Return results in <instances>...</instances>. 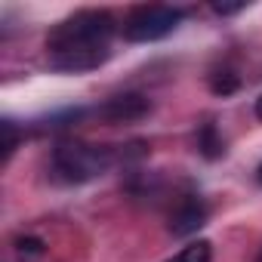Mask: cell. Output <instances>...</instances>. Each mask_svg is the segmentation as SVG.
Returning <instances> with one entry per match:
<instances>
[{
  "label": "cell",
  "instance_id": "obj_5",
  "mask_svg": "<svg viewBox=\"0 0 262 262\" xmlns=\"http://www.w3.org/2000/svg\"><path fill=\"white\" fill-rule=\"evenodd\" d=\"M148 99L145 96H136V93H126V96H114V99H108L102 108H99V114L105 117V120H111V123H123V120H139L142 114H148Z\"/></svg>",
  "mask_w": 262,
  "mask_h": 262
},
{
  "label": "cell",
  "instance_id": "obj_4",
  "mask_svg": "<svg viewBox=\"0 0 262 262\" xmlns=\"http://www.w3.org/2000/svg\"><path fill=\"white\" fill-rule=\"evenodd\" d=\"M204 222H207V204L201 198H185L176 207V213L170 216V231H173V237H188Z\"/></svg>",
  "mask_w": 262,
  "mask_h": 262
},
{
  "label": "cell",
  "instance_id": "obj_12",
  "mask_svg": "<svg viewBox=\"0 0 262 262\" xmlns=\"http://www.w3.org/2000/svg\"><path fill=\"white\" fill-rule=\"evenodd\" d=\"M256 117H259V120H262V96H259V99H256Z\"/></svg>",
  "mask_w": 262,
  "mask_h": 262
},
{
  "label": "cell",
  "instance_id": "obj_14",
  "mask_svg": "<svg viewBox=\"0 0 262 262\" xmlns=\"http://www.w3.org/2000/svg\"><path fill=\"white\" fill-rule=\"evenodd\" d=\"M256 262H262V250H259V259H256Z\"/></svg>",
  "mask_w": 262,
  "mask_h": 262
},
{
  "label": "cell",
  "instance_id": "obj_3",
  "mask_svg": "<svg viewBox=\"0 0 262 262\" xmlns=\"http://www.w3.org/2000/svg\"><path fill=\"white\" fill-rule=\"evenodd\" d=\"M182 19H185V10H179V7H158V4L136 7L123 19V37L129 43H155V40H164L167 34H173Z\"/></svg>",
  "mask_w": 262,
  "mask_h": 262
},
{
  "label": "cell",
  "instance_id": "obj_6",
  "mask_svg": "<svg viewBox=\"0 0 262 262\" xmlns=\"http://www.w3.org/2000/svg\"><path fill=\"white\" fill-rule=\"evenodd\" d=\"M198 148H201V155L210 158V161H216V158L225 155V142H222V136H219L216 123H204V126H201V133H198Z\"/></svg>",
  "mask_w": 262,
  "mask_h": 262
},
{
  "label": "cell",
  "instance_id": "obj_7",
  "mask_svg": "<svg viewBox=\"0 0 262 262\" xmlns=\"http://www.w3.org/2000/svg\"><path fill=\"white\" fill-rule=\"evenodd\" d=\"M167 262H213V247H210V241H194V244L182 247L176 256H170Z\"/></svg>",
  "mask_w": 262,
  "mask_h": 262
},
{
  "label": "cell",
  "instance_id": "obj_9",
  "mask_svg": "<svg viewBox=\"0 0 262 262\" xmlns=\"http://www.w3.org/2000/svg\"><path fill=\"white\" fill-rule=\"evenodd\" d=\"M0 126H4V161H10V155H13L16 145H19V133H16V123H13L10 117L0 123Z\"/></svg>",
  "mask_w": 262,
  "mask_h": 262
},
{
  "label": "cell",
  "instance_id": "obj_10",
  "mask_svg": "<svg viewBox=\"0 0 262 262\" xmlns=\"http://www.w3.org/2000/svg\"><path fill=\"white\" fill-rule=\"evenodd\" d=\"M19 253L40 256V253H43V241H37V237H19Z\"/></svg>",
  "mask_w": 262,
  "mask_h": 262
},
{
  "label": "cell",
  "instance_id": "obj_11",
  "mask_svg": "<svg viewBox=\"0 0 262 262\" xmlns=\"http://www.w3.org/2000/svg\"><path fill=\"white\" fill-rule=\"evenodd\" d=\"M213 10H216L219 16H231V13H241V10H247V4H234V7H225V4H213Z\"/></svg>",
  "mask_w": 262,
  "mask_h": 262
},
{
  "label": "cell",
  "instance_id": "obj_8",
  "mask_svg": "<svg viewBox=\"0 0 262 262\" xmlns=\"http://www.w3.org/2000/svg\"><path fill=\"white\" fill-rule=\"evenodd\" d=\"M210 86H213V93L228 96V93H234V90H237V77H234L231 71H216V74H213V80H210Z\"/></svg>",
  "mask_w": 262,
  "mask_h": 262
},
{
  "label": "cell",
  "instance_id": "obj_2",
  "mask_svg": "<svg viewBox=\"0 0 262 262\" xmlns=\"http://www.w3.org/2000/svg\"><path fill=\"white\" fill-rule=\"evenodd\" d=\"M111 167V151L105 145H86V142H62L53 151V176L68 185L90 182Z\"/></svg>",
  "mask_w": 262,
  "mask_h": 262
},
{
  "label": "cell",
  "instance_id": "obj_13",
  "mask_svg": "<svg viewBox=\"0 0 262 262\" xmlns=\"http://www.w3.org/2000/svg\"><path fill=\"white\" fill-rule=\"evenodd\" d=\"M259 182H262V167H259Z\"/></svg>",
  "mask_w": 262,
  "mask_h": 262
},
{
  "label": "cell",
  "instance_id": "obj_1",
  "mask_svg": "<svg viewBox=\"0 0 262 262\" xmlns=\"http://www.w3.org/2000/svg\"><path fill=\"white\" fill-rule=\"evenodd\" d=\"M114 31H117V22L105 10H80L62 19L47 34L50 68L65 71V74H83V71L105 65L111 56Z\"/></svg>",
  "mask_w": 262,
  "mask_h": 262
}]
</instances>
